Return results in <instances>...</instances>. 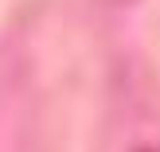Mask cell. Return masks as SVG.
<instances>
[{
  "instance_id": "1",
  "label": "cell",
  "mask_w": 160,
  "mask_h": 152,
  "mask_svg": "<svg viewBox=\"0 0 160 152\" xmlns=\"http://www.w3.org/2000/svg\"><path fill=\"white\" fill-rule=\"evenodd\" d=\"M141 152H152V148H141Z\"/></svg>"
}]
</instances>
